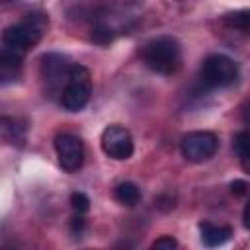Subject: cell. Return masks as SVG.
Masks as SVG:
<instances>
[{
  "label": "cell",
  "instance_id": "cell-17",
  "mask_svg": "<svg viewBox=\"0 0 250 250\" xmlns=\"http://www.w3.org/2000/svg\"><path fill=\"white\" fill-rule=\"evenodd\" d=\"M176 248H178L176 238H172V236H160V238H156L150 244L148 250H176Z\"/></svg>",
  "mask_w": 250,
  "mask_h": 250
},
{
  "label": "cell",
  "instance_id": "cell-7",
  "mask_svg": "<svg viewBox=\"0 0 250 250\" xmlns=\"http://www.w3.org/2000/svg\"><path fill=\"white\" fill-rule=\"evenodd\" d=\"M55 150L62 170L76 172L84 162V145L72 133H61L55 139Z\"/></svg>",
  "mask_w": 250,
  "mask_h": 250
},
{
  "label": "cell",
  "instance_id": "cell-19",
  "mask_svg": "<svg viewBox=\"0 0 250 250\" xmlns=\"http://www.w3.org/2000/svg\"><path fill=\"white\" fill-rule=\"evenodd\" d=\"M246 189H248V184H246L244 180H234V182H230V191H232L234 195H244Z\"/></svg>",
  "mask_w": 250,
  "mask_h": 250
},
{
  "label": "cell",
  "instance_id": "cell-9",
  "mask_svg": "<svg viewBox=\"0 0 250 250\" xmlns=\"http://www.w3.org/2000/svg\"><path fill=\"white\" fill-rule=\"evenodd\" d=\"M23 55L8 47L0 49V84H14L21 78Z\"/></svg>",
  "mask_w": 250,
  "mask_h": 250
},
{
  "label": "cell",
  "instance_id": "cell-6",
  "mask_svg": "<svg viewBox=\"0 0 250 250\" xmlns=\"http://www.w3.org/2000/svg\"><path fill=\"white\" fill-rule=\"evenodd\" d=\"M133 137L121 125H109L102 133V150L113 160H125L133 154Z\"/></svg>",
  "mask_w": 250,
  "mask_h": 250
},
{
  "label": "cell",
  "instance_id": "cell-16",
  "mask_svg": "<svg viewBox=\"0 0 250 250\" xmlns=\"http://www.w3.org/2000/svg\"><path fill=\"white\" fill-rule=\"evenodd\" d=\"M70 207L76 211V215L86 213V211L90 209V199H88V195L82 193V191H74V193L70 195Z\"/></svg>",
  "mask_w": 250,
  "mask_h": 250
},
{
  "label": "cell",
  "instance_id": "cell-8",
  "mask_svg": "<svg viewBox=\"0 0 250 250\" xmlns=\"http://www.w3.org/2000/svg\"><path fill=\"white\" fill-rule=\"evenodd\" d=\"M68 68H70V64H68L66 57H62V55L49 53V55L41 57V76L51 88H59L62 82H66Z\"/></svg>",
  "mask_w": 250,
  "mask_h": 250
},
{
  "label": "cell",
  "instance_id": "cell-11",
  "mask_svg": "<svg viewBox=\"0 0 250 250\" xmlns=\"http://www.w3.org/2000/svg\"><path fill=\"white\" fill-rule=\"evenodd\" d=\"M115 199H117L121 205L133 207V205L139 203V199H141V189H139L137 184H133V182H121V184L115 188Z\"/></svg>",
  "mask_w": 250,
  "mask_h": 250
},
{
  "label": "cell",
  "instance_id": "cell-14",
  "mask_svg": "<svg viewBox=\"0 0 250 250\" xmlns=\"http://www.w3.org/2000/svg\"><path fill=\"white\" fill-rule=\"evenodd\" d=\"M232 146H234V152H236V156L242 160V164L246 166L248 164V131H238L236 133V137H234V143H232Z\"/></svg>",
  "mask_w": 250,
  "mask_h": 250
},
{
  "label": "cell",
  "instance_id": "cell-2",
  "mask_svg": "<svg viewBox=\"0 0 250 250\" xmlns=\"http://www.w3.org/2000/svg\"><path fill=\"white\" fill-rule=\"evenodd\" d=\"M145 64L158 74H172L180 66V45L172 37H158L143 49Z\"/></svg>",
  "mask_w": 250,
  "mask_h": 250
},
{
  "label": "cell",
  "instance_id": "cell-20",
  "mask_svg": "<svg viewBox=\"0 0 250 250\" xmlns=\"http://www.w3.org/2000/svg\"><path fill=\"white\" fill-rule=\"evenodd\" d=\"M242 223H244V227H246V229L250 227V223H248V205L244 207V213H242Z\"/></svg>",
  "mask_w": 250,
  "mask_h": 250
},
{
  "label": "cell",
  "instance_id": "cell-3",
  "mask_svg": "<svg viewBox=\"0 0 250 250\" xmlns=\"http://www.w3.org/2000/svg\"><path fill=\"white\" fill-rule=\"evenodd\" d=\"M201 80L211 88H225L238 80V66L227 55H211L203 61Z\"/></svg>",
  "mask_w": 250,
  "mask_h": 250
},
{
  "label": "cell",
  "instance_id": "cell-1",
  "mask_svg": "<svg viewBox=\"0 0 250 250\" xmlns=\"http://www.w3.org/2000/svg\"><path fill=\"white\" fill-rule=\"evenodd\" d=\"M92 94V78L90 70L82 64H70L66 82L61 90L59 102L66 111H80Z\"/></svg>",
  "mask_w": 250,
  "mask_h": 250
},
{
  "label": "cell",
  "instance_id": "cell-5",
  "mask_svg": "<svg viewBox=\"0 0 250 250\" xmlns=\"http://www.w3.org/2000/svg\"><path fill=\"white\" fill-rule=\"evenodd\" d=\"M41 33H43V23H37V18H33L29 21H21L6 27L2 33V41L8 49L23 55L29 47L39 43Z\"/></svg>",
  "mask_w": 250,
  "mask_h": 250
},
{
  "label": "cell",
  "instance_id": "cell-18",
  "mask_svg": "<svg viewBox=\"0 0 250 250\" xmlns=\"http://www.w3.org/2000/svg\"><path fill=\"white\" fill-rule=\"evenodd\" d=\"M84 227H86V221H84L82 215H74V217L70 219V230H72L74 236H80V234L84 232Z\"/></svg>",
  "mask_w": 250,
  "mask_h": 250
},
{
  "label": "cell",
  "instance_id": "cell-13",
  "mask_svg": "<svg viewBox=\"0 0 250 250\" xmlns=\"http://www.w3.org/2000/svg\"><path fill=\"white\" fill-rule=\"evenodd\" d=\"M90 39L98 45H109L113 41V29L105 23H96L92 27V33H90Z\"/></svg>",
  "mask_w": 250,
  "mask_h": 250
},
{
  "label": "cell",
  "instance_id": "cell-15",
  "mask_svg": "<svg viewBox=\"0 0 250 250\" xmlns=\"http://www.w3.org/2000/svg\"><path fill=\"white\" fill-rule=\"evenodd\" d=\"M225 21L229 25H234V27H240L242 31L248 29V21H250V14L248 10H240V12H234V14H227Z\"/></svg>",
  "mask_w": 250,
  "mask_h": 250
},
{
  "label": "cell",
  "instance_id": "cell-4",
  "mask_svg": "<svg viewBox=\"0 0 250 250\" xmlns=\"http://www.w3.org/2000/svg\"><path fill=\"white\" fill-rule=\"evenodd\" d=\"M219 148V139L211 131H191L184 135L180 143V150L186 160L189 162H205L215 156Z\"/></svg>",
  "mask_w": 250,
  "mask_h": 250
},
{
  "label": "cell",
  "instance_id": "cell-21",
  "mask_svg": "<svg viewBox=\"0 0 250 250\" xmlns=\"http://www.w3.org/2000/svg\"><path fill=\"white\" fill-rule=\"evenodd\" d=\"M0 250H12V248H0Z\"/></svg>",
  "mask_w": 250,
  "mask_h": 250
},
{
  "label": "cell",
  "instance_id": "cell-10",
  "mask_svg": "<svg viewBox=\"0 0 250 250\" xmlns=\"http://www.w3.org/2000/svg\"><path fill=\"white\" fill-rule=\"evenodd\" d=\"M199 230H201V240H203L205 246H209V248H215V246L225 244V242L230 238V234H232L230 227L213 225V223H207V221L199 223Z\"/></svg>",
  "mask_w": 250,
  "mask_h": 250
},
{
  "label": "cell",
  "instance_id": "cell-12",
  "mask_svg": "<svg viewBox=\"0 0 250 250\" xmlns=\"http://www.w3.org/2000/svg\"><path fill=\"white\" fill-rule=\"evenodd\" d=\"M0 127L6 131V135H8V139L12 143H18V141L23 139V127L14 117H2L0 119Z\"/></svg>",
  "mask_w": 250,
  "mask_h": 250
}]
</instances>
